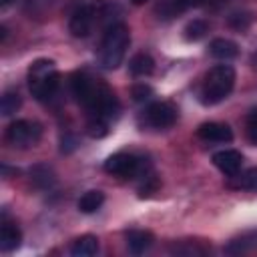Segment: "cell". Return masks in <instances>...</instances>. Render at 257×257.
Instances as JSON below:
<instances>
[{
    "instance_id": "1",
    "label": "cell",
    "mask_w": 257,
    "mask_h": 257,
    "mask_svg": "<svg viewBox=\"0 0 257 257\" xmlns=\"http://www.w3.org/2000/svg\"><path fill=\"white\" fill-rule=\"evenodd\" d=\"M70 90L76 102L86 108L88 118L110 122L118 116L120 104L112 88L102 80L92 78L88 72H74L70 78Z\"/></svg>"
},
{
    "instance_id": "2",
    "label": "cell",
    "mask_w": 257,
    "mask_h": 257,
    "mask_svg": "<svg viewBox=\"0 0 257 257\" xmlns=\"http://www.w3.org/2000/svg\"><path fill=\"white\" fill-rule=\"evenodd\" d=\"M235 86V70L229 64H217L213 66L203 80V86L199 90V100L205 106H213L229 96V92Z\"/></svg>"
},
{
    "instance_id": "3",
    "label": "cell",
    "mask_w": 257,
    "mask_h": 257,
    "mask_svg": "<svg viewBox=\"0 0 257 257\" xmlns=\"http://www.w3.org/2000/svg\"><path fill=\"white\" fill-rule=\"evenodd\" d=\"M128 44H131L128 26H124L122 22L108 26L104 36H102L100 50H98V60H100L102 68H106V70L118 68V64L122 62V58L126 54Z\"/></svg>"
},
{
    "instance_id": "4",
    "label": "cell",
    "mask_w": 257,
    "mask_h": 257,
    "mask_svg": "<svg viewBox=\"0 0 257 257\" xmlns=\"http://www.w3.org/2000/svg\"><path fill=\"white\" fill-rule=\"evenodd\" d=\"M60 74L54 60L38 58L28 66V88L36 100H50L58 88Z\"/></svg>"
},
{
    "instance_id": "5",
    "label": "cell",
    "mask_w": 257,
    "mask_h": 257,
    "mask_svg": "<svg viewBox=\"0 0 257 257\" xmlns=\"http://www.w3.org/2000/svg\"><path fill=\"white\" fill-rule=\"evenodd\" d=\"M104 171L120 179H135V177H141L149 169H147V163H143V159H139L137 155L114 153L104 161Z\"/></svg>"
},
{
    "instance_id": "6",
    "label": "cell",
    "mask_w": 257,
    "mask_h": 257,
    "mask_svg": "<svg viewBox=\"0 0 257 257\" xmlns=\"http://www.w3.org/2000/svg\"><path fill=\"white\" fill-rule=\"evenodd\" d=\"M42 137V126L34 120H14L6 128V141L16 149H28L34 147Z\"/></svg>"
},
{
    "instance_id": "7",
    "label": "cell",
    "mask_w": 257,
    "mask_h": 257,
    "mask_svg": "<svg viewBox=\"0 0 257 257\" xmlns=\"http://www.w3.org/2000/svg\"><path fill=\"white\" fill-rule=\"evenodd\" d=\"M177 116H179L177 106L171 102H165V100L151 102L145 108V122L153 128H169L175 124Z\"/></svg>"
},
{
    "instance_id": "8",
    "label": "cell",
    "mask_w": 257,
    "mask_h": 257,
    "mask_svg": "<svg viewBox=\"0 0 257 257\" xmlns=\"http://www.w3.org/2000/svg\"><path fill=\"white\" fill-rule=\"evenodd\" d=\"M96 22V8L90 6V4H84L80 8H76L70 16V22H68V28L72 32V36L76 38H84L90 34L92 26Z\"/></svg>"
},
{
    "instance_id": "9",
    "label": "cell",
    "mask_w": 257,
    "mask_h": 257,
    "mask_svg": "<svg viewBox=\"0 0 257 257\" xmlns=\"http://www.w3.org/2000/svg\"><path fill=\"white\" fill-rule=\"evenodd\" d=\"M213 163L215 167L225 175V177H233L241 171V165H243V157L239 151L235 149H225V151H219L213 155Z\"/></svg>"
},
{
    "instance_id": "10",
    "label": "cell",
    "mask_w": 257,
    "mask_h": 257,
    "mask_svg": "<svg viewBox=\"0 0 257 257\" xmlns=\"http://www.w3.org/2000/svg\"><path fill=\"white\" fill-rule=\"evenodd\" d=\"M197 135L207 143H229L233 139V131L223 122H203L197 128Z\"/></svg>"
},
{
    "instance_id": "11",
    "label": "cell",
    "mask_w": 257,
    "mask_h": 257,
    "mask_svg": "<svg viewBox=\"0 0 257 257\" xmlns=\"http://www.w3.org/2000/svg\"><path fill=\"white\" fill-rule=\"evenodd\" d=\"M20 241H22V233H20L18 225L4 217L2 227H0V249L4 253H10L20 247Z\"/></svg>"
},
{
    "instance_id": "12",
    "label": "cell",
    "mask_w": 257,
    "mask_h": 257,
    "mask_svg": "<svg viewBox=\"0 0 257 257\" xmlns=\"http://www.w3.org/2000/svg\"><path fill=\"white\" fill-rule=\"evenodd\" d=\"M201 4H203V0H161L155 10H157V14H161L159 18H173L187 8L201 6Z\"/></svg>"
},
{
    "instance_id": "13",
    "label": "cell",
    "mask_w": 257,
    "mask_h": 257,
    "mask_svg": "<svg viewBox=\"0 0 257 257\" xmlns=\"http://www.w3.org/2000/svg\"><path fill=\"white\" fill-rule=\"evenodd\" d=\"M153 241H155V237H153V233H149V231L135 229V231H128V233H126V247H128V251H131L133 255L145 253V251L153 245Z\"/></svg>"
},
{
    "instance_id": "14",
    "label": "cell",
    "mask_w": 257,
    "mask_h": 257,
    "mask_svg": "<svg viewBox=\"0 0 257 257\" xmlns=\"http://www.w3.org/2000/svg\"><path fill=\"white\" fill-rule=\"evenodd\" d=\"M209 54L219 60H231L239 54V46L229 38H215L209 44Z\"/></svg>"
},
{
    "instance_id": "15",
    "label": "cell",
    "mask_w": 257,
    "mask_h": 257,
    "mask_svg": "<svg viewBox=\"0 0 257 257\" xmlns=\"http://www.w3.org/2000/svg\"><path fill=\"white\" fill-rule=\"evenodd\" d=\"M98 253V239L94 235H80L70 245V255L74 257H92Z\"/></svg>"
},
{
    "instance_id": "16",
    "label": "cell",
    "mask_w": 257,
    "mask_h": 257,
    "mask_svg": "<svg viewBox=\"0 0 257 257\" xmlns=\"http://www.w3.org/2000/svg\"><path fill=\"white\" fill-rule=\"evenodd\" d=\"M128 70L133 76H149L153 70H155V60L151 54L147 52H139L131 58L128 62Z\"/></svg>"
},
{
    "instance_id": "17",
    "label": "cell",
    "mask_w": 257,
    "mask_h": 257,
    "mask_svg": "<svg viewBox=\"0 0 257 257\" xmlns=\"http://www.w3.org/2000/svg\"><path fill=\"white\" fill-rule=\"evenodd\" d=\"M255 247H257V233H245V235L229 241V245L225 247V253L241 255V253H247V251H251Z\"/></svg>"
},
{
    "instance_id": "18",
    "label": "cell",
    "mask_w": 257,
    "mask_h": 257,
    "mask_svg": "<svg viewBox=\"0 0 257 257\" xmlns=\"http://www.w3.org/2000/svg\"><path fill=\"white\" fill-rule=\"evenodd\" d=\"M229 187L257 191V167H251V169H247L243 173H237V175L229 177Z\"/></svg>"
},
{
    "instance_id": "19",
    "label": "cell",
    "mask_w": 257,
    "mask_h": 257,
    "mask_svg": "<svg viewBox=\"0 0 257 257\" xmlns=\"http://www.w3.org/2000/svg\"><path fill=\"white\" fill-rule=\"evenodd\" d=\"M30 179H32V183H34L38 189H50V187L56 183L52 169L46 167V165H34V167L30 169Z\"/></svg>"
},
{
    "instance_id": "20",
    "label": "cell",
    "mask_w": 257,
    "mask_h": 257,
    "mask_svg": "<svg viewBox=\"0 0 257 257\" xmlns=\"http://www.w3.org/2000/svg\"><path fill=\"white\" fill-rule=\"evenodd\" d=\"M102 203H104V193L102 191H86L78 199V211L80 213H94V211L100 209Z\"/></svg>"
},
{
    "instance_id": "21",
    "label": "cell",
    "mask_w": 257,
    "mask_h": 257,
    "mask_svg": "<svg viewBox=\"0 0 257 257\" xmlns=\"http://www.w3.org/2000/svg\"><path fill=\"white\" fill-rule=\"evenodd\" d=\"M173 255H187V257H193V255H205L209 249L199 245V241H181V243H175L171 249H169Z\"/></svg>"
},
{
    "instance_id": "22",
    "label": "cell",
    "mask_w": 257,
    "mask_h": 257,
    "mask_svg": "<svg viewBox=\"0 0 257 257\" xmlns=\"http://www.w3.org/2000/svg\"><path fill=\"white\" fill-rule=\"evenodd\" d=\"M207 32H209V24H207L205 20H201V18L191 20V22L185 26V38H187L189 42H197V40L205 38Z\"/></svg>"
},
{
    "instance_id": "23",
    "label": "cell",
    "mask_w": 257,
    "mask_h": 257,
    "mask_svg": "<svg viewBox=\"0 0 257 257\" xmlns=\"http://www.w3.org/2000/svg\"><path fill=\"white\" fill-rule=\"evenodd\" d=\"M20 104H22L20 94L14 92V90H6V92L2 94V100H0V112H2L4 116H12V114L20 108Z\"/></svg>"
},
{
    "instance_id": "24",
    "label": "cell",
    "mask_w": 257,
    "mask_h": 257,
    "mask_svg": "<svg viewBox=\"0 0 257 257\" xmlns=\"http://www.w3.org/2000/svg\"><path fill=\"white\" fill-rule=\"evenodd\" d=\"M86 133L92 137V139H100L108 133V122L104 120H98V118H88L86 122Z\"/></svg>"
},
{
    "instance_id": "25",
    "label": "cell",
    "mask_w": 257,
    "mask_h": 257,
    "mask_svg": "<svg viewBox=\"0 0 257 257\" xmlns=\"http://www.w3.org/2000/svg\"><path fill=\"white\" fill-rule=\"evenodd\" d=\"M131 94H133V100H137V102H145V100H149V98L153 96V88H151L149 84H145V82H139V84L133 86Z\"/></svg>"
},
{
    "instance_id": "26",
    "label": "cell",
    "mask_w": 257,
    "mask_h": 257,
    "mask_svg": "<svg viewBox=\"0 0 257 257\" xmlns=\"http://www.w3.org/2000/svg\"><path fill=\"white\" fill-rule=\"evenodd\" d=\"M229 24L235 28V30H245L249 24H251V18L247 14H231L229 16Z\"/></svg>"
},
{
    "instance_id": "27",
    "label": "cell",
    "mask_w": 257,
    "mask_h": 257,
    "mask_svg": "<svg viewBox=\"0 0 257 257\" xmlns=\"http://www.w3.org/2000/svg\"><path fill=\"white\" fill-rule=\"evenodd\" d=\"M247 135H249V139L257 145V108L251 110L249 116H247Z\"/></svg>"
},
{
    "instance_id": "28",
    "label": "cell",
    "mask_w": 257,
    "mask_h": 257,
    "mask_svg": "<svg viewBox=\"0 0 257 257\" xmlns=\"http://www.w3.org/2000/svg\"><path fill=\"white\" fill-rule=\"evenodd\" d=\"M74 147H76V141L72 137H64L62 139V153H70Z\"/></svg>"
},
{
    "instance_id": "29",
    "label": "cell",
    "mask_w": 257,
    "mask_h": 257,
    "mask_svg": "<svg viewBox=\"0 0 257 257\" xmlns=\"http://www.w3.org/2000/svg\"><path fill=\"white\" fill-rule=\"evenodd\" d=\"M227 0H203V4H207V6H211V8H219V6H223Z\"/></svg>"
},
{
    "instance_id": "30",
    "label": "cell",
    "mask_w": 257,
    "mask_h": 257,
    "mask_svg": "<svg viewBox=\"0 0 257 257\" xmlns=\"http://www.w3.org/2000/svg\"><path fill=\"white\" fill-rule=\"evenodd\" d=\"M131 2H133V4H137V6H139V4H145V2H147V0H131Z\"/></svg>"
},
{
    "instance_id": "31",
    "label": "cell",
    "mask_w": 257,
    "mask_h": 257,
    "mask_svg": "<svg viewBox=\"0 0 257 257\" xmlns=\"http://www.w3.org/2000/svg\"><path fill=\"white\" fill-rule=\"evenodd\" d=\"M253 64L257 66V52H255V56H253Z\"/></svg>"
},
{
    "instance_id": "32",
    "label": "cell",
    "mask_w": 257,
    "mask_h": 257,
    "mask_svg": "<svg viewBox=\"0 0 257 257\" xmlns=\"http://www.w3.org/2000/svg\"><path fill=\"white\" fill-rule=\"evenodd\" d=\"M0 2H2V4H8V2H12V0H0Z\"/></svg>"
}]
</instances>
